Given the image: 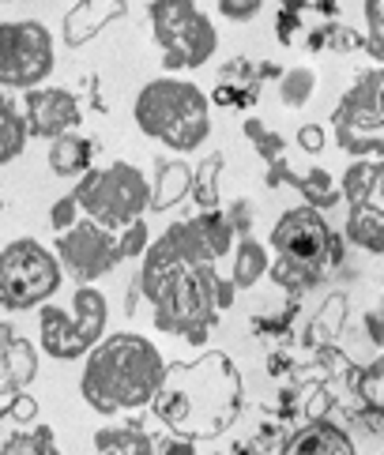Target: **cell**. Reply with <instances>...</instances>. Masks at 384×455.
<instances>
[{
	"label": "cell",
	"instance_id": "6da1fadb",
	"mask_svg": "<svg viewBox=\"0 0 384 455\" xmlns=\"http://www.w3.org/2000/svg\"><path fill=\"white\" fill-rule=\"evenodd\" d=\"M245 406V380L230 354L207 350L196 362H166V377L151 399V414L173 436L215 441Z\"/></svg>",
	"mask_w": 384,
	"mask_h": 455
},
{
	"label": "cell",
	"instance_id": "7a4b0ae2",
	"mask_svg": "<svg viewBox=\"0 0 384 455\" xmlns=\"http://www.w3.org/2000/svg\"><path fill=\"white\" fill-rule=\"evenodd\" d=\"M215 283V264H185L158 241H151L143 252L140 294L155 308V328L166 335H181L192 347H204L219 328Z\"/></svg>",
	"mask_w": 384,
	"mask_h": 455
},
{
	"label": "cell",
	"instance_id": "3957f363",
	"mask_svg": "<svg viewBox=\"0 0 384 455\" xmlns=\"http://www.w3.org/2000/svg\"><path fill=\"white\" fill-rule=\"evenodd\" d=\"M163 377H166L163 350L136 331H117L99 339L87 350L79 395L99 414H124L151 406Z\"/></svg>",
	"mask_w": 384,
	"mask_h": 455
},
{
	"label": "cell",
	"instance_id": "277c9868",
	"mask_svg": "<svg viewBox=\"0 0 384 455\" xmlns=\"http://www.w3.org/2000/svg\"><path fill=\"white\" fill-rule=\"evenodd\" d=\"M136 128L148 140H158L173 155L200 151L212 136V99L192 79L163 76L151 79L132 102Z\"/></svg>",
	"mask_w": 384,
	"mask_h": 455
},
{
	"label": "cell",
	"instance_id": "5b68a950",
	"mask_svg": "<svg viewBox=\"0 0 384 455\" xmlns=\"http://www.w3.org/2000/svg\"><path fill=\"white\" fill-rule=\"evenodd\" d=\"M148 23L166 72H196L219 50V30L196 0H151Z\"/></svg>",
	"mask_w": 384,
	"mask_h": 455
},
{
	"label": "cell",
	"instance_id": "8992f818",
	"mask_svg": "<svg viewBox=\"0 0 384 455\" xmlns=\"http://www.w3.org/2000/svg\"><path fill=\"white\" fill-rule=\"evenodd\" d=\"M72 192L79 200V211L114 234L151 211V181L128 162L91 166L84 177H76Z\"/></svg>",
	"mask_w": 384,
	"mask_h": 455
},
{
	"label": "cell",
	"instance_id": "52a82bcc",
	"mask_svg": "<svg viewBox=\"0 0 384 455\" xmlns=\"http://www.w3.org/2000/svg\"><path fill=\"white\" fill-rule=\"evenodd\" d=\"M106 323H109V305L106 294L91 283H79L72 305H42L38 316V343L42 354H50L53 362H76V357H87V350L106 339Z\"/></svg>",
	"mask_w": 384,
	"mask_h": 455
},
{
	"label": "cell",
	"instance_id": "ba28073f",
	"mask_svg": "<svg viewBox=\"0 0 384 455\" xmlns=\"http://www.w3.org/2000/svg\"><path fill=\"white\" fill-rule=\"evenodd\" d=\"M64 283L60 256L35 237H15L0 249V308L4 313H30L53 301Z\"/></svg>",
	"mask_w": 384,
	"mask_h": 455
},
{
	"label": "cell",
	"instance_id": "9c48e42d",
	"mask_svg": "<svg viewBox=\"0 0 384 455\" xmlns=\"http://www.w3.org/2000/svg\"><path fill=\"white\" fill-rule=\"evenodd\" d=\"M332 136L350 158H384V64L355 76L332 109Z\"/></svg>",
	"mask_w": 384,
	"mask_h": 455
},
{
	"label": "cell",
	"instance_id": "30bf717a",
	"mask_svg": "<svg viewBox=\"0 0 384 455\" xmlns=\"http://www.w3.org/2000/svg\"><path fill=\"white\" fill-rule=\"evenodd\" d=\"M57 42L53 30L38 20H12L0 23V87L30 91L53 76Z\"/></svg>",
	"mask_w": 384,
	"mask_h": 455
},
{
	"label": "cell",
	"instance_id": "8fae6325",
	"mask_svg": "<svg viewBox=\"0 0 384 455\" xmlns=\"http://www.w3.org/2000/svg\"><path fill=\"white\" fill-rule=\"evenodd\" d=\"M332 226L324 219V211H316L309 204L283 211L279 222L271 226L268 249L276 252V259H286L294 267H306L316 275H328V252H332Z\"/></svg>",
	"mask_w": 384,
	"mask_h": 455
},
{
	"label": "cell",
	"instance_id": "7c38bea8",
	"mask_svg": "<svg viewBox=\"0 0 384 455\" xmlns=\"http://www.w3.org/2000/svg\"><path fill=\"white\" fill-rule=\"evenodd\" d=\"M57 256H60V267L68 271L76 283H99L102 275H109L121 264L117 234L87 215L76 226H68L64 234H57Z\"/></svg>",
	"mask_w": 384,
	"mask_h": 455
},
{
	"label": "cell",
	"instance_id": "4fadbf2b",
	"mask_svg": "<svg viewBox=\"0 0 384 455\" xmlns=\"http://www.w3.org/2000/svg\"><path fill=\"white\" fill-rule=\"evenodd\" d=\"M23 117H27V132L35 140H57L64 132H76L84 121L79 99L64 87H30L23 91Z\"/></svg>",
	"mask_w": 384,
	"mask_h": 455
},
{
	"label": "cell",
	"instance_id": "5bb4252c",
	"mask_svg": "<svg viewBox=\"0 0 384 455\" xmlns=\"http://www.w3.org/2000/svg\"><path fill=\"white\" fill-rule=\"evenodd\" d=\"M128 15V0H76L60 20V38L68 50H84L109 23Z\"/></svg>",
	"mask_w": 384,
	"mask_h": 455
},
{
	"label": "cell",
	"instance_id": "9a60e30c",
	"mask_svg": "<svg viewBox=\"0 0 384 455\" xmlns=\"http://www.w3.org/2000/svg\"><path fill=\"white\" fill-rule=\"evenodd\" d=\"M38 377V347L15 331V323L0 320V399L27 392V384Z\"/></svg>",
	"mask_w": 384,
	"mask_h": 455
},
{
	"label": "cell",
	"instance_id": "2e32d148",
	"mask_svg": "<svg viewBox=\"0 0 384 455\" xmlns=\"http://www.w3.org/2000/svg\"><path fill=\"white\" fill-rule=\"evenodd\" d=\"M276 455H358V448L343 426H335L328 418H309L294 433H286Z\"/></svg>",
	"mask_w": 384,
	"mask_h": 455
},
{
	"label": "cell",
	"instance_id": "e0dca14e",
	"mask_svg": "<svg viewBox=\"0 0 384 455\" xmlns=\"http://www.w3.org/2000/svg\"><path fill=\"white\" fill-rule=\"evenodd\" d=\"M264 91V76L256 72V60L249 57H230L215 76V91H212V106L222 109H249L256 106Z\"/></svg>",
	"mask_w": 384,
	"mask_h": 455
},
{
	"label": "cell",
	"instance_id": "ac0fdd59",
	"mask_svg": "<svg viewBox=\"0 0 384 455\" xmlns=\"http://www.w3.org/2000/svg\"><path fill=\"white\" fill-rule=\"evenodd\" d=\"M264 185H268V188L291 185V188H298V192H301V200H306L309 207H316V211L335 207V204H340V196H343V192L335 188V181H332V173H328V170H320V166H316V170H309L306 177H301V173H294V170H291V162H286V155H283V158H276V162H268Z\"/></svg>",
	"mask_w": 384,
	"mask_h": 455
},
{
	"label": "cell",
	"instance_id": "d6986e66",
	"mask_svg": "<svg viewBox=\"0 0 384 455\" xmlns=\"http://www.w3.org/2000/svg\"><path fill=\"white\" fill-rule=\"evenodd\" d=\"M94 151H99V143L76 128V132H64L57 140H50V155H45V158H50V170L57 177H68V181H76V177H84L94 166Z\"/></svg>",
	"mask_w": 384,
	"mask_h": 455
},
{
	"label": "cell",
	"instance_id": "ffe728a7",
	"mask_svg": "<svg viewBox=\"0 0 384 455\" xmlns=\"http://www.w3.org/2000/svg\"><path fill=\"white\" fill-rule=\"evenodd\" d=\"M192 192V166L185 158H158L151 177V211H173Z\"/></svg>",
	"mask_w": 384,
	"mask_h": 455
},
{
	"label": "cell",
	"instance_id": "44dd1931",
	"mask_svg": "<svg viewBox=\"0 0 384 455\" xmlns=\"http://www.w3.org/2000/svg\"><path fill=\"white\" fill-rule=\"evenodd\" d=\"M343 237H347V245H355L362 252L384 256V211L373 204H350L347 222H343Z\"/></svg>",
	"mask_w": 384,
	"mask_h": 455
},
{
	"label": "cell",
	"instance_id": "7402d4cb",
	"mask_svg": "<svg viewBox=\"0 0 384 455\" xmlns=\"http://www.w3.org/2000/svg\"><path fill=\"white\" fill-rule=\"evenodd\" d=\"M15 91H4L0 87V166H8V162H15L23 155L27 148V117H23V102L12 99Z\"/></svg>",
	"mask_w": 384,
	"mask_h": 455
},
{
	"label": "cell",
	"instance_id": "603a6c76",
	"mask_svg": "<svg viewBox=\"0 0 384 455\" xmlns=\"http://www.w3.org/2000/svg\"><path fill=\"white\" fill-rule=\"evenodd\" d=\"M271 267V256L268 249L256 241L252 234L249 237H237V245H234V271H230V279L237 290H252L256 283L268 275Z\"/></svg>",
	"mask_w": 384,
	"mask_h": 455
},
{
	"label": "cell",
	"instance_id": "cb8c5ba5",
	"mask_svg": "<svg viewBox=\"0 0 384 455\" xmlns=\"http://www.w3.org/2000/svg\"><path fill=\"white\" fill-rule=\"evenodd\" d=\"M222 170H227V158H222V151L207 155L200 166H192V192H188V196L196 200L200 211H219L222 207V192H219Z\"/></svg>",
	"mask_w": 384,
	"mask_h": 455
},
{
	"label": "cell",
	"instance_id": "d4e9b609",
	"mask_svg": "<svg viewBox=\"0 0 384 455\" xmlns=\"http://www.w3.org/2000/svg\"><path fill=\"white\" fill-rule=\"evenodd\" d=\"M320 20V15L313 12V0H279L276 8V38L283 45H294L306 38V30Z\"/></svg>",
	"mask_w": 384,
	"mask_h": 455
},
{
	"label": "cell",
	"instance_id": "484cf974",
	"mask_svg": "<svg viewBox=\"0 0 384 455\" xmlns=\"http://www.w3.org/2000/svg\"><path fill=\"white\" fill-rule=\"evenodd\" d=\"M94 451H121V455H155V441L140 426H106L94 433Z\"/></svg>",
	"mask_w": 384,
	"mask_h": 455
},
{
	"label": "cell",
	"instance_id": "4316f807",
	"mask_svg": "<svg viewBox=\"0 0 384 455\" xmlns=\"http://www.w3.org/2000/svg\"><path fill=\"white\" fill-rule=\"evenodd\" d=\"M0 455H60L57 441H53V429L50 426H35V429H12V436L0 444Z\"/></svg>",
	"mask_w": 384,
	"mask_h": 455
},
{
	"label": "cell",
	"instance_id": "83f0119b",
	"mask_svg": "<svg viewBox=\"0 0 384 455\" xmlns=\"http://www.w3.org/2000/svg\"><path fill=\"white\" fill-rule=\"evenodd\" d=\"M377 170H380V158H355L350 166L343 170V200L347 207L350 204H365L370 200V192H373V181H377Z\"/></svg>",
	"mask_w": 384,
	"mask_h": 455
},
{
	"label": "cell",
	"instance_id": "f1b7e54d",
	"mask_svg": "<svg viewBox=\"0 0 384 455\" xmlns=\"http://www.w3.org/2000/svg\"><path fill=\"white\" fill-rule=\"evenodd\" d=\"M196 226H200L204 241H207V249L215 252V259L234 252L237 234H234V226H230V219H227V211H222V207H219V211H200V215H196Z\"/></svg>",
	"mask_w": 384,
	"mask_h": 455
},
{
	"label": "cell",
	"instance_id": "f546056e",
	"mask_svg": "<svg viewBox=\"0 0 384 455\" xmlns=\"http://www.w3.org/2000/svg\"><path fill=\"white\" fill-rule=\"evenodd\" d=\"M316 94V72L306 68V64H298V68H286L279 76V99L283 106H291V109H301L309 99Z\"/></svg>",
	"mask_w": 384,
	"mask_h": 455
},
{
	"label": "cell",
	"instance_id": "4dcf8cb0",
	"mask_svg": "<svg viewBox=\"0 0 384 455\" xmlns=\"http://www.w3.org/2000/svg\"><path fill=\"white\" fill-rule=\"evenodd\" d=\"M245 140L252 143V151L260 155L264 162H276V158L286 155L283 136H279V132H271V128H268L260 117H249V121H245Z\"/></svg>",
	"mask_w": 384,
	"mask_h": 455
},
{
	"label": "cell",
	"instance_id": "1f68e13d",
	"mask_svg": "<svg viewBox=\"0 0 384 455\" xmlns=\"http://www.w3.org/2000/svg\"><path fill=\"white\" fill-rule=\"evenodd\" d=\"M355 387H358V399L365 406H380L384 411V357H377V362H370L358 372Z\"/></svg>",
	"mask_w": 384,
	"mask_h": 455
},
{
	"label": "cell",
	"instance_id": "d6a6232c",
	"mask_svg": "<svg viewBox=\"0 0 384 455\" xmlns=\"http://www.w3.org/2000/svg\"><path fill=\"white\" fill-rule=\"evenodd\" d=\"M365 53L384 64V0H365Z\"/></svg>",
	"mask_w": 384,
	"mask_h": 455
},
{
	"label": "cell",
	"instance_id": "836d02e7",
	"mask_svg": "<svg viewBox=\"0 0 384 455\" xmlns=\"http://www.w3.org/2000/svg\"><path fill=\"white\" fill-rule=\"evenodd\" d=\"M151 245V230H148V222L136 219V222H128L124 230H117V252L121 259H132V256H143Z\"/></svg>",
	"mask_w": 384,
	"mask_h": 455
},
{
	"label": "cell",
	"instance_id": "e575fe53",
	"mask_svg": "<svg viewBox=\"0 0 384 455\" xmlns=\"http://www.w3.org/2000/svg\"><path fill=\"white\" fill-rule=\"evenodd\" d=\"M328 50H332V53H358V50H365V35H358L355 27H347V23H340V20H332Z\"/></svg>",
	"mask_w": 384,
	"mask_h": 455
},
{
	"label": "cell",
	"instance_id": "d590c367",
	"mask_svg": "<svg viewBox=\"0 0 384 455\" xmlns=\"http://www.w3.org/2000/svg\"><path fill=\"white\" fill-rule=\"evenodd\" d=\"M79 219H84V211H79L76 192H68V196L53 200V207H50V226H53L57 234H64V230H68V226H76Z\"/></svg>",
	"mask_w": 384,
	"mask_h": 455
},
{
	"label": "cell",
	"instance_id": "8d00e7d4",
	"mask_svg": "<svg viewBox=\"0 0 384 455\" xmlns=\"http://www.w3.org/2000/svg\"><path fill=\"white\" fill-rule=\"evenodd\" d=\"M264 12V0H219V15L230 23H249Z\"/></svg>",
	"mask_w": 384,
	"mask_h": 455
},
{
	"label": "cell",
	"instance_id": "74e56055",
	"mask_svg": "<svg viewBox=\"0 0 384 455\" xmlns=\"http://www.w3.org/2000/svg\"><path fill=\"white\" fill-rule=\"evenodd\" d=\"M222 211H227V219H230V226H234V234H237V237H249V234H252L256 207H252L249 200H230Z\"/></svg>",
	"mask_w": 384,
	"mask_h": 455
},
{
	"label": "cell",
	"instance_id": "f35d334b",
	"mask_svg": "<svg viewBox=\"0 0 384 455\" xmlns=\"http://www.w3.org/2000/svg\"><path fill=\"white\" fill-rule=\"evenodd\" d=\"M291 320H294V308H291V313L260 316V320H252V335H260V339H283L286 331H291Z\"/></svg>",
	"mask_w": 384,
	"mask_h": 455
},
{
	"label": "cell",
	"instance_id": "ab89813d",
	"mask_svg": "<svg viewBox=\"0 0 384 455\" xmlns=\"http://www.w3.org/2000/svg\"><path fill=\"white\" fill-rule=\"evenodd\" d=\"M8 414H12L15 426H30V421H35V414H38V403L30 399L27 392H15V395L8 399Z\"/></svg>",
	"mask_w": 384,
	"mask_h": 455
},
{
	"label": "cell",
	"instance_id": "60d3db41",
	"mask_svg": "<svg viewBox=\"0 0 384 455\" xmlns=\"http://www.w3.org/2000/svg\"><path fill=\"white\" fill-rule=\"evenodd\" d=\"M283 441H286V436H283V426H276V421H264V426L256 429L252 448L264 455V451H279V448H283Z\"/></svg>",
	"mask_w": 384,
	"mask_h": 455
},
{
	"label": "cell",
	"instance_id": "b9f144b4",
	"mask_svg": "<svg viewBox=\"0 0 384 455\" xmlns=\"http://www.w3.org/2000/svg\"><path fill=\"white\" fill-rule=\"evenodd\" d=\"M155 455H196V441H188V436H163V441H155Z\"/></svg>",
	"mask_w": 384,
	"mask_h": 455
},
{
	"label": "cell",
	"instance_id": "7bdbcfd3",
	"mask_svg": "<svg viewBox=\"0 0 384 455\" xmlns=\"http://www.w3.org/2000/svg\"><path fill=\"white\" fill-rule=\"evenodd\" d=\"M298 148L306 155H320V151H324V128H320V124L298 128Z\"/></svg>",
	"mask_w": 384,
	"mask_h": 455
},
{
	"label": "cell",
	"instance_id": "ee69618b",
	"mask_svg": "<svg viewBox=\"0 0 384 455\" xmlns=\"http://www.w3.org/2000/svg\"><path fill=\"white\" fill-rule=\"evenodd\" d=\"M365 331H370L373 347H384V305H380V308H370V313H365Z\"/></svg>",
	"mask_w": 384,
	"mask_h": 455
},
{
	"label": "cell",
	"instance_id": "f6af8a7d",
	"mask_svg": "<svg viewBox=\"0 0 384 455\" xmlns=\"http://www.w3.org/2000/svg\"><path fill=\"white\" fill-rule=\"evenodd\" d=\"M234 298H237L234 279H219L215 283V305H219V313H227V308L234 305Z\"/></svg>",
	"mask_w": 384,
	"mask_h": 455
},
{
	"label": "cell",
	"instance_id": "bcb514c9",
	"mask_svg": "<svg viewBox=\"0 0 384 455\" xmlns=\"http://www.w3.org/2000/svg\"><path fill=\"white\" fill-rule=\"evenodd\" d=\"M313 12L320 20H335V15L343 12V0H313Z\"/></svg>",
	"mask_w": 384,
	"mask_h": 455
},
{
	"label": "cell",
	"instance_id": "7dc6e473",
	"mask_svg": "<svg viewBox=\"0 0 384 455\" xmlns=\"http://www.w3.org/2000/svg\"><path fill=\"white\" fill-rule=\"evenodd\" d=\"M365 204H373L384 211V162H380V170H377V181H373V192H370V200Z\"/></svg>",
	"mask_w": 384,
	"mask_h": 455
},
{
	"label": "cell",
	"instance_id": "c3c4849f",
	"mask_svg": "<svg viewBox=\"0 0 384 455\" xmlns=\"http://www.w3.org/2000/svg\"><path fill=\"white\" fill-rule=\"evenodd\" d=\"M256 72L264 76V84H268V79H279L283 76V68H279L276 60H256Z\"/></svg>",
	"mask_w": 384,
	"mask_h": 455
},
{
	"label": "cell",
	"instance_id": "681fc988",
	"mask_svg": "<svg viewBox=\"0 0 384 455\" xmlns=\"http://www.w3.org/2000/svg\"><path fill=\"white\" fill-rule=\"evenodd\" d=\"M140 298H143V294H140V279H136V286H132V290H128V294H124V313H128V316H132V313H136V305H140Z\"/></svg>",
	"mask_w": 384,
	"mask_h": 455
},
{
	"label": "cell",
	"instance_id": "f907efd6",
	"mask_svg": "<svg viewBox=\"0 0 384 455\" xmlns=\"http://www.w3.org/2000/svg\"><path fill=\"white\" fill-rule=\"evenodd\" d=\"M268 369H271V372H279V369H286V357H283V354L276 350V354H271V357H268Z\"/></svg>",
	"mask_w": 384,
	"mask_h": 455
},
{
	"label": "cell",
	"instance_id": "816d5d0a",
	"mask_svg": "<svg viewBox=\"0 0 384 455\" xmlns=\"http://www.w3.org/2000/svg\"><path fill=\"white\" fill-rule=\"evenodd\" d=\"M230 451H234V455H256V448H252V444H234Z\"/></svg>",
	"mask_w": 384,
	"mask_h": 455
},
{
	"label": "cell",
	"instance_id": "f5cc1de1",
	"mask_svg": "<svg viewBox=\"0 0 384 455\" xmlns=\"http://www.w3.org/2000/svg\"><path fill=\"white\" fill-rule=\"evenodd\" d=\"M94 455H121V451H94Z\"/></svg>",
	"mask_w": 384,
	"mask_h": 455
},
{
	"label": "cell",
	"instance_id": "db71d44e",
	"mask_svg": "<svg viewBox=\"0 0 384 455\" xmlns=\"http://www.w3.org/2000/svg\"><path fill=\"white\" fill-rule=\"evenodd\" d=\"M215 455H234V451H215Z\"/></svg>",
	"mask_w": 384,
	"mask_h": 455
},
{
	"label": "cell",
	"instance_id": "11a10c76",
	"mask_svg": "<svg viewBox=\"0 0 384 455\" xmlns=\"http://www.w3.org/2000/svg\"><path fill=\"white\" fill-rule=\"evenodd\" d=\"M0 4H12V0H0Z\"/></svg>",
	"mask_w": 384,
	"mask_h": 455
},
{
	"label": "cell",
	"instance_id": "9f6ffc18",
	"mask_svg": "<svg viewBox=\"0 0 384 455\" xmlns=\"http://www.w3.org/2000/svg\"><path fill=\"white\" fill-rule=\"evenodd\" d=\"M0 211H4V200H0Z\"/></svg>",
	"mask_w": 384,
	"mask_h": 455
},
{
	"label": "cell",
	"instance_id": "6f0895ef",
	"mask_svg": "<svg viewBox=\"0 0 384 455\" xmlns=\"http://www.w3.org/2000/svg\"><path fill=\"white\" fill-rule=\"evenodd\" d=\"M256 455H260V451H256Z\"/></svg>",
	"mask_w": 384,
	"mask_h": 455
},
{
	"label": "cell",
	"instance_id": "680465c9",
	"mask_svg": "<svg viewBox=\"0 0 384 455\" xmlns=\"http://www.w3.org/2000/svg\"><path fill=\"white\" fill-rule=\"evenodd\" d=\"M380 455H384V451H380Z\"/></svg>",
	"mask_w": 384,
	"mask_h": 455
}]
</instances>
